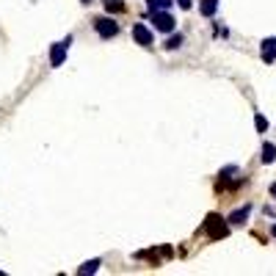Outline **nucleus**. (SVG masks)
Returning a JSON list of instances; mask_svg holds the SVG:
<instances>
[{
  "label": "nucleus",
  "mask_w": 276,
  "mask_h": 276,
  "mask_svg": "<svg viewBox=\"0 0 276 276\" xmlns=\"http://www.w3.org/2000/svg\"><path fill=\"white\" fill-rule=\"evenodd\" d=\"M229 227H232V224H229L227 218L216 216V213H210V216H207V221H204V232L210 235L213 240L227 238V235H229Z\"/></svg>",
  "instance_id": "f257e3e1"
},
{
  "label": "nucleus",
  "mask_w": 276,
  "mask_h": 276,
  "mask_svg": "<svg viewBox=\"0 0 276 276\" xmlns=\"http://www.w3.org/2000/svg\"><path fill=\"white\" fill-rule=\"evenodd\" d=\"M94 30H97L100 39H114V36H119V22H116L114 17H97Z\"/></svg>",
  "instance_id": "f03ea898"
},
{
  "label": "nucleus",
  "mask_w": 276,
  "mask_h": 276,
  "mask_svg": "<svg viewBox=\"0 0 276 276\" xmlns=\"http://www.w3.org/2000/svg\"><path fill=\"white\" fill-rule=\"evenodd\" d=\"M152 25L157 33H171L177 30V19L171 17V11H152Z\"/></svg>",
  "instance_id": "7ed1b4c3"
},
{
  "label": "nucleus",
  "mask_w": 276,
  "mask_h": 276,
  "mask_svg": "<svg viewBox=\"0 0 276 276\" xmlns=\"http://www.w3.org/2000/svg\"><path fill=\"white\" fill-rule=\"evenodd\" d=\"M69 44H72V36L61 39V42H55L53 47H50V66H61L66 61V53H69Z\"/></svg>",
  "instance_id": "20e7f679"
},
{
  "label": "nucleus",
  "mask_w": 276,
  "mask_h": 276,
  "mask_svg": "<svg viewBox=\"0 0 276 276\" xmlns=\"http://www.w3.org/2000/svg\"><path fill=\"white\" fill-rule=\"evenodd\" d=\"M133 39H136V44H141V47H152L155 33H152L144 22H136V25H133Z\"/></svg>",
  "instance_id": "39448f33"
},
{
  "label": "nucleus",
  "mask_w": 276,
  "mask_h": 276,
  "mask_svg": "<svg viewBox=\"0 0 276 276\" xmlns=\"http://www.w3.org/2000/svg\"><path fill=\"white\" fill-rule=\"evenodd\" d=\"M218 177H221V185L227 182V185H232V188H238L240 182H243V177H240V168H238V166H224Z\"/></svg>",
  "instance_id": "423d86ee"
},
{
  "label": "nucleus",
  "mask_w": 276,
  "mask_h": 276,
  "mask_svg": "<svg viewBox=\"0 0 276 276\" xmlns=\"http://www.w3.org/2000/svg\"><path fill=\"white\" fill-rule=\"evenodd\" d=\"M249 216H252V204H243V207H238V210H232L227 216V221L232 224V227H240V224H246Z\"/></svg>",
  "instance_id": "0eeeda50"
},
{
  "label": "nucleus",
  "mask_w": 276,
  "mask_h": 276,
  "mask_svg": "<svg viewBox=\"0 0 276 276\" xmlns=\"http://www.w3.org/2000/svg\"><path fill=\"white\" fill-rule=\"evenodd\" d=\"M182 44H185V36L182 33H166V42H163V50H168V53H174V50H180Z\"/></svg>",
  "instance_id": "6e6552de"
},
{
  "label": "nucleus",
  "mask_w": 276,
  "mask_h": 276,
  "mask_svg": "<svg viewBox=\"0 0 276 276\" xmlns=\"http://www.w3.org/2000/svg\"><path fill=\"white\" fill-rule=\"evenodd\" d=\"M218 6H221V0H199V14L207 17V19H213L216 11H218Z\"/></svg>",
  "instance_id": "1a4fd4ad"
},
{
  "label": "nucleus",
  "mask_w": 276,
  "mask_h": 276,
  "mask_svg": "<svg viewBox=\"0 0 276 276\" xmlns=\"http://www.w3.org/2000/svg\"><path fill=\"white\" fill-rule=\"evenodd\" d=\"M260 160H263L265 166H271V163H276V144H271V141H265V144H263V152H260Z\"/></svg>",
  "instance_id": "9d476101"
},
{
  "label": "nucleus",
  "mask_w": 276,
  "mask_h": 276,
  "mask_svg": "<svg viewBox=\"0 0 276 276\" xmlns=\"http://www.w3.org/2000/svg\"><path fill=\"white\" fill-rule=\"evenodd\" d=\"M177 0H146V8L152 11H171V6H174Z\"/></svg>",
  "instance_id": "9b49d317"
},
{
  "label": "nucleus",
  "mask_w": 276,
  "mask_h": 276,
  "mask_svg": "<svg viewBox=\"0 0 276 276\" xmlns=\"http://www.w3.org/2000/svg\"><path fill=\"white\" fill-rule=\"evenodd\" d=\"M102 6H105V8H108V14L111 11H114V14H122V11H125V3H122V0H102Z\"/></svg>",
  "instance_id": "f8f14e48"
},
{
  "label": "nucleus",
  "mask_w": 276,
  "mask_h": 276,
  "mask_svg": "<svg viewBox=\"0 0 276 276\" xmlns=\"http://www.w3.org/2000/svg\"><path fill=\"white\" fill-rule=\"evenodd\" d=\"M254 127H257V133H260V136H265L271 125H268V119H265L263 114H254Z\"/></svg>",
  "instance_id": "ddd939ff"
},
{
  "label": "nucleus",
  "mask_w": 276,
  "mask_h": 276,
  "mask_svg": "<svg viewBox=\"0 0 276 276\" xmlns=\"http://www.w3.org/2000/svg\"><path fill=\"white\" fill-rule=\"evenodd\" d=\"M100 260H89V263H83V265H80V268H78V274H97V268H100Z\"/></svg>",
  "instance_id": "4468645a"
},
{
  "label": "nucleus",
  "mask_w": 276,
  "mask_h": 276,
  "mask_svg": "<svg viewBox=\"0 0 276 276\" xmlns=\"http://www.w3.org/2000/svg\"><path fill=\"white\" fill-rule=\"evenodd\" d=\"M260 50H276V36H268L260 42Z\"/></svg>",
  "instance_id": "2eb2a0df"
},
{
  "label": "nucleus",
  "mask_w": 276,
  "mask_h": 276,
  "mask_svg": "<svg viewBox=\"0 0 276 276\" xmlns=\"http://www.w3.org/2000/svg\"><path fill=\"white\" fill-rule=\"evenodd\" d=\"M260 53H263L265 64H274V61H276V50H260Z\"/></svg>",
  "instance_id": "dca6fc26"
},
{
  "label": "nucleus",
  "mask_w": 276,
  "mask_h": 276,
  "mask_svg": "<svg viewBox=\"0 0 276 276\" xmlns=\"http://www.w3.org/2000/svg\"><path fill=\"white\" fill-rule=\"evenodd\" d=\"M177 6H180L182 11H191V8H193V0H177Z\"/></svg>",
  "instance_id": "f3484780"
},
{
  "label": "nucleus",
  "mask_w": 276,
  "mask_h": 276,
  "mask_svg": "<svg viewBox=\"0 0 276 276\" xmlns=\"http://www.w3.org/2000/svg\"><path fill=\"white\" fill-rule=\"evenodd\" d=\"M271 196L276 199V182H274V185H271Z\"/></svg>",
  "instance_id": "a211bd4d"
},
{
  "label": "nucleus",
  "mask_w": 276,
  "mask_h": 276,
  "mask_svg": "<svg viewBox=\"0 0 276 276\" xmlns=\"http://www.w3.org/2000/svg\"><path fill=\"white\" fill-rule=\"evenodd\" d=\"M271 235H274V238H276V224H274V227H271Z\"/></svg>",
  "instance_id": "6ab92c4d"
},
{
  "label": "nucleus",
  "mask_w": 276,
  "mask_h": 276,
  "mask_svg": "<svg viewBox=\"0 0 276 276\" xmlns=\"http://www.w3.org/2000/svg\"><path fill=\"white\" fill-rule=\"evenodd\" d=\"M80 3H83V6H89V3H94V0H80Z\"/></svg>",
  "instance_id": "aec40b11"
}]
</instances>
